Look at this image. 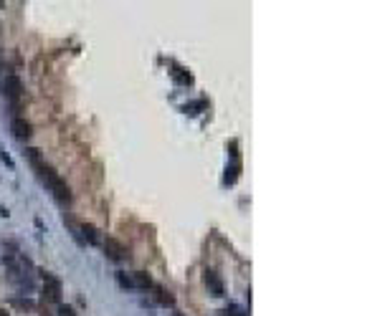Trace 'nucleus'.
Here are the masks:
<instances>
[{
	"label": "nucleus",
	"mask_w": 380,
	"mask_h": 316,
	"mask_svg": "<svg viewBox=\"0 0 380 316\" xmlns=\"http://www.w3.org/2000/svg\"><path fill=\"white\" fill-rule=\"evenodd\" d=\"M28 160H30V165L38 170V175H41V180L46 182V187L54 192L56 200H58L61 205H68V203H71V190H68V185L61 180V175H58L54 167H48V165L44 162L41 152H38V149H28Z\"/></svg>",
	"instance_id": "nucleus-1"
},
{
	"label": "nucleus",
	"mask_w": 380,
	"mask_h": 316,
	"mask_svg": "<svg viewBox=\"0 0 380 316\" xmlns=\"http://www.w3.org/2000/svg\"><path fill=\"white\" fill-rule=\"evenodd\" d=\"M20 91H23V86H20L18 76H6L3 78V96L10 101L13 111H18V106H20Z\"/></svg>",
	"instance_id": "nucleus-2"
},
{
	"label": "nucleus",
	"mask_w": 380,
	"mask_h": 316,
	"mask_svg": "<svg viewBox=\"0 0 380 316\" xmlns=\"http://www.w3.org/2000/svg\"><path fill=\"white\" fill-rule=\"evenodd\" d=\"M44 301H51V304L61 301V281L51 273H44Z\"/></svg>",
	"instance_id": "nucleus-3"
},
{
	"label": "nucleus",
	"mask_w": 380,
	"mask_h": 316,
	"mask_svg": "<svg viewBox=\"0 0 380 316\" xmlns=\"http://www.w3.org/2000/svg\"><path fill=\"white\" fill-rule=\"evenodd\" d=\"M203 281H206V286H208V291H210L213 296H223V281H220V276H218L213 268H206Z\"/></svg>",
	"instance_id": "nucleus-4"
},
{
	"label": "nucleus",
	"mask_w": 380,
	"mask_h": 316,
	"mask_svg": "<svg viewBox=\"0 0 380 316\" xmlns=\"http://www.w3.org/2000/svg\"><path fill=\"white\" fill-rule=\"evenodd\" d=\"M104 251H106V256H109L112 261H124V256H127L124 246H122L120 241H114V238H106V241H104Z\"/></svg>",
	"instance_id": "nucleus-5"
},
{
	"label": "nucleus",
	"mask_w": 380,
	"mask_h": 316,
	"mask_svg": "<svg viewBox=\"0 0 380 316\" xmlns=\"http://www.w3.org/2000/svg\"><path fill=\"white\" fill-rule=\"evenodd\" d=\"M10 129H13V134H16V139H28L30 134H33V129H30V124L26 122V119H20V116H16V119L10 122Z\"/></svg>",
	"instance_id": "nucleus-6"
},
{
	"label": "nucleus",
	"mask_w": 380,
	"mask_h": 316,
	"mask_svg": "<svg viewBox=\"0 0 380 316\" xmlns=\"http://www.w3.org/2000/svg\"><path fill=\"white\" fill-rule=\"evenodd\" d=\"M79 230H82V235H84V241H89L92 246H96L99 243V233H96V228L92 225V223H82L79 225ZM79 235V238H82Z\"/></svg>",
	"instance_id": "nucleus-7"
},
{
	"label": "nucleus",
	"mask_w": 380,
	"mask_h": 316,
	"mask_svg": "<svg viewBox=\"0 0 380 316\" xmlns=\"http://www.w3.org/2000/svg\"><path fill=\"white\" fill-rule=\"evenodd\" d=\"M152 289H155V301L160 306H172L175 304V299H172V294L168 289H162V286H152Z\"/></svg>",
	"instance_id": "nucleus-8"
},
{
	"label": "nucleus",
	"mask_w": 380,
	"mask_h": 316,
	"mask_svg": "<svg viewBox=\"0 0 380 316\" xmlns=\"http://www.w3.org/2000/svg\"><path fill=\"white\" fill-rule=\"evenodd\" d=\"M132 284H134V289H152V286H155L150 276H147V273H142V271L132 273Z\"/></svg>",
	"instance_id": "nucleus-9"
},
{
	"label": "nucleus",
	"mask_w": 380,
	"mask_h": 316,
	"mask_svg": "<svg viewBox=\"0 0 380 316\" xmlns=\"http://www.w3.org/2000/svg\"><path fill=\"white\" fill-rule=\"evenodd\" d=\"M236 177H238V162H234L231 167L226 170V182H228V185H234V182H236Z\"/></svg>",
	"instance_id": "nucleus-10"
},
{
	"label": "nucleus",
	"mask_w": 380,
	"mask_h": 316,
	"mask_svg": "<svg viewBox=\"0 0 380 316\" xmlns=\"http://www.w3.org/2000/svg\"><path fill=\"white\" fill-rule=\"evenodd\" d=\"M223 316H248V314H244L236 304H231V306H226V309H223Z\"/></svg>",
	"instance_id": "nucleus-11"
},
{
	"label": "nucleus",
	"mask_w": 380,
	"mask_h": 316,
	"mask_svg": "<svg viewBox=\"0 0 380 316\" xmlns=\"http://www.w3.org/2000/svg\"><path fill=\"white\" fill-rule=\"evenodd\" d=\"M172 76L178 78V81H180V84H190V81H193V78H190V73H182V68H178V66H175V71H172Z\"/></svg>",
	"instance_id": "nucleus-12"
},
{
	"label": "nucleus",
	"mask_w": 380,
	"mask_h": 316,
	"mask_svg": "<svg viewBox=\"0 0 380 316\" xmlns=\"http://www.w3.org/2000/svg\"><path fill=\"white\" fill-rule=\"evenodd\" d=\"M117 281H120V286H124V289H134L132 279H130V276H124V273H117Z\"/></svg>",
	"instance_id": "nucleus-13"
},
{
	"label": "nucleus",
	"mask_w": 380,
	"mask_h": 316,
	"mask_svg": "<svg viewBox=\"0 0 380 316\" xmlns=\"http://www.w3.org/2000/svg\"><path fill=\"white\" fill-rule=\"evenodd\" d=\"M58 316H76L71 306H58Z\"/></svg>",
	"instance_id": "nucleus-14"
},
{
	"label": "nucleus",
	"mask_w": 380,
	"mask_h": 316,
	"mask_svg": "<svg viewBox=\"0 0 380 316\" xmlns=\"http://www.w3.org/2000/svg\"><path fill=\"white\" fill-rule=\"evenodd\" d=\"M0 160H3L8 167H13V160H10V157H8V152H3V149H0Z\"/></svg>",
	"instance_id": "nucleus-15"
},
{
	"label": "nucleus",
	"mask_w": 380,
	"mask_h": 316,
	"mask_svg": "<svg viewBox=\"0 0 380 316\" xmlns=\"http://www.w3.org/2000/svg\"><path fill=\"white\" fill-rule=\"evenodd\" d=\"M0 316H8V311H6V309H0Z\"/></svg>",
	"instance_id": "nucleus-16"
}]
</instances>
